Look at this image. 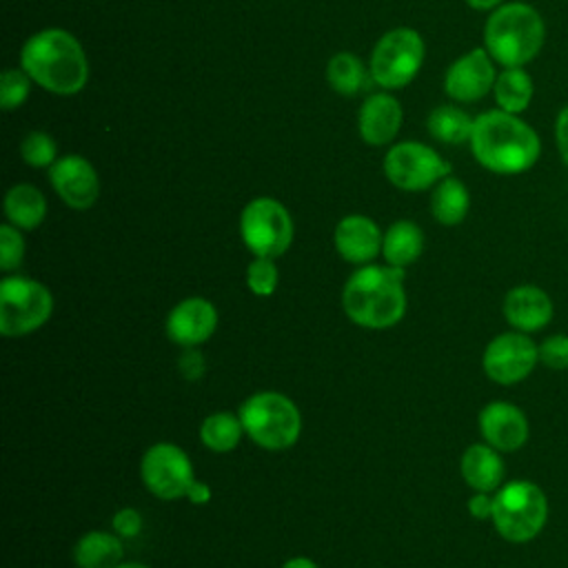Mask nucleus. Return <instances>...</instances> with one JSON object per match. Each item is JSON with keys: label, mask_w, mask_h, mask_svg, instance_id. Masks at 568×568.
I'll return each mask as SVG.
<instances>
[{"label": "nucleus", "mask_w": 568, "mask_h": 568, "mask_svg": "<svg viewBox=\"0 0 568 568\" xmlns=\"http://www.w3.org/2000/svg\"><path fill=\"white\" fill-rule=\"evenodd\" d=\"M244 433L266 450L291 448L302 435L300 408L282 393L262 390L240 406Z\"/></svg>", "instance_id": "nucleus-6"}, {"label": "nucleus", "mask_w": 568, "mask_h": 568, "mask_svg": "<svg viewBox=\"0 0 568 568\" xmlns=\"http://www.w3.org/2000/svg\"><path fill=\"white\" fill-rule=\"evenodd\" d=\"M326 80L335 93L342 95H357L368 87L371 71L364 69L362 60L348 51L335 53L326 64Z\"/></svg>", "instance_id": "nucleus-27"}, {"label": "nucleus", "mask_w": 568, "mask_h": 568, "mask_svg": "<svg viewBox=\"0 0 568 568\" xmlns=\"http://www.w3.org/2000/svg\"><path fill=\"white\" fill-rule=\"evenodd\" d=\"M342 306L351 322L364 328H390L406 311L404 268L364 264L344 284Z\"/></svg>", "instance_id": "nucleus-3"}, {"label": "nucleus", "mask_w": 568, "mask_h": 568, "mask_svg": "<svg viewBox=\"0 0 568 568\" xmlns=\"http://www.w3.org/2000/svg\"><path fill=\"white\" fill-rule=\"evenodd\" d=\"M31 78L24 69H4L0 75V106L4 111L18 109L29 95Z\"/></svg>", "instance_id": "nucleus-31"}, {"label": "nucleus", "mask_w": 568, "mask_h": 568, "mask_svg": "<svg viewBox=\"0 0 568 568\" xmlns=\"http://www.w3.org/2000/svg\"><path fill=\"white\" fill-rule=\"evenodd\" d=\"M468 144L473 158L497 175L526 173L541 158L539 133L521 115L501 109L475 118Z\"/></svg>", "instance_id": "nucleus-1"}, {"label": "nucleus", "mask_w": 568, "mask_h": 568, "mask_svg": "<svg viewBox=\"0 0 568 568\" xmlns=\"http://www.w3.org/2000/svg\"><path fill=\"white\" fill-rule=\"evenodd\" d=\"M282 568H320V566L308 557H291L288 561H284Z\"/></svg>", "instance_id": "nucleus-40"}, {"label": "nucleus", "mask_w": 568, "mask_h": 568, "mask_svg": "<svg viewBox=\"0 0 568 568\" xmlns=\"http://www.w3.org/2000/svg\"><path fill=\"white\" fill-rule=\"evenodd\" d=\"M111 524H113V530H115V535H120V537H135L140 530H142V515L135 510V508H120L115 515H113V519H111Z\"/></svg>", "instance_id": "nucleus-34"}, {"label": "nucleus", "mask_w": 568, "mask_h": 568, "mask_svg": "<svg viewBox=\"0 0 568 568\" xmlns=\"http://www.w3.org/2000/svg\"><path fill=\"white\" fill-rule=\"evenodd\" d=\"M424 55L426 47L415 29H390L377 40L371 53V78L382 89H402L417 75Z\"/></svg>", "instance_id": "nucleus-8"}, {"label": "nucleus", "mask_w": 568, "mask_h": 568, "mask_svg": "<svg viewBox=\"0 0 568 568\" xmlns=\"http://www.w3.org/2000/svg\"><path fill=\"white\" fill-rule=\"evenodd\" d=\"M178 368H180V373H182L189 382L200 379V377L204 375V357H202V353H200L195 346L184 348L182 355H180V359H178Z\"/></svg>", "instance_id": "nucleus-35"}, {"label": "nucleus", "mask_w": 568, "mask_h": 568, "mask_svg": "<svg viewBox=\"0 0 568 568\" xmlns=\"http://www.w3.org/2000/svg\"><path fill=\"white\" fill-rule=\"evenodd\" d=\"M402 118V104L390 93H373L364 100L357 115L359 135L371 146H384L397 135Z\"/></svg>", "instance_id": "nucleus-19"}, {"label": "nucleus", "mask_w": 568, "mask_h": 568, "mask_svg": "<svg viewBox=\"0 0 568 568\" xmlns=\"http://www.w3.org/2000/svg\"><path fill=\"white\" fill-rule=\"evenodd\" d=\"M24 257V240L20 235V229L13 224L0 226V268L13 271L22 264Z\"/></svg>", "instance_id": "nucleus-32"}, {"label": "nucleus", "mask_w": 568, "mask_h": 568, "mask_svg": "<svg viewBox=\"0 0 568 568\" xmlns=\"http://www.w3.org/2000/svg\"><path fill=\"white\" fill-rule=\"evenodd\" d=\"M58 149L55 142L49 133L44 131H31L24 135V140L20 142V155L22 160L33 166V169H44L51 166L58 158H55Z\"/></svg>", "instance_id": "nucleus-29"}, {"label": "nucleus", "mask_w": 568, "mask_h": 568, "mask_svg": "<svg viewBox=\"0 0 568 568\" xmlns=\"http://www.w3.org/2000/svg\"><path fill=\"white\" fill-rule=\"evenodd\" d=\"M240 235L253 255L275 260L293 242V220L282 202L255 197L242 209Z\"/></svg>", "instance_id": "nucleus-9"}, {"label": "nucleus", "mask_w": 568, "mask_h": 568, "mask_svg": "<svg viewBox=\"0 0 568 568\" xmlns=\"http://www.w3.org/2000/svg\"><path fill=\"white\" fill-rule=\"evenodd\" d=\"M475 118L455 104H439L428 115V131L435 140L444 144H462L470 140Z\"/></svg>", "instance_id": "nucleus-26"}, {"label": "nucleus", "mask_w": 568, "mask_h": 568, "mask_svg": "<svg viewBox=\"0 0 568 568\" xmlns=\"http://www.w3.org/2000/svg\"><path fill=\"white\" fill-rule=\"evenodd\" d=\"M539 364L550 371H568V335L552 333L539 344Z\"/></svg>", "instance_id": "nucleus-33"}, {"label": "nucleus", "mask_w": 568, "mask_h": 568, "mask_svg": "<svg viewBox=\"0 0 568 568\" xmlns=\"http://www.w3.org/2000/svg\"><path fill=\"white\" fill-rule=\"evenodd\" d=\"M382 231L366 215H346L337 222L333 242L337 253L351 264H371L373 257L382 251Z\"/></svg>", "instance_id": "nucleus-18"}, {"label": "nucleus", "mask_w": 568, "mask_h": 568, "mask_svg": "<svg viewBox=\"0 0 568 568\" xmlns=\"http://www.w3.org/2000/svg\"><path fill=\"white\" fill-rule=\"evenodd\" d=\"M217 328V311L204 297H186L178 302L166 317V335L182 348L204 344Z\"/></svg>", "instance_id": "nucleus-16"}, {"label": "nucleus", "mask_w": 568, "mask_h": 568, "mask_svg": "<svg viewBox=\"0 0 568 568\" xmlns=\"http://www.w3.org/2000/svg\"><path fill=\"white\" fill-rule=\"evenodd\" d=\"M4 215L20 231H33L47 215V200L31 184H16L4 195Z\"/></svg>", "instance_id": "nucleus-24"}, {"label": "nucleus", "mask_w": 568, "mask_h": 568, "mask_svg": "<svg viewBox=\"0 0 568 568\" xmlns=\"http://www.w3.org/2000/svg\"><path fill=\"white\" fill-rule=\"evenodd\" d=\"M495 60L484 47L459 55L444 75V89L455 102H477L495 87Z\"/></svg>", "instance_id": "nucleus-13"}, {"label": "nucleus", "mask_w": 568, "mask_h": 568, "mask_svg": "<svg viewBox=\"0 0 568 568\" xmlns=\"http://www.w3.org/2000/svg\"><path fill=\"white\" fill-rule=\"evenodd\" d=\"M122 537L106 530H89L73 546L78 568H115L122 564Z\"/></svg>", "instance_id": "nucleus-21"}, {"label": "nucleus", "mask_w": 568, "mask_h": 568, "mask_svg": "<svg viewBox=\"0 0 568 568\" xmlns=\"http://www.w3.org/2000/svg\"><path fill=\"white\" fill-rule=\"evenodd\" d=\"M468 513L475 519H490L493 517V495L475 490L473 497L468 499Z\"/></svg>", "instance_id": "nucleus-37"}, {"label": "nucleus", "mask_w": 568, "mask_h": 568, "mask_svg": "<svg viewBox=\"0 0 568 568\" xmlns=\"http://www.w3.org/2000/svg\"><path fill=\"white\" fill-rule=\"evenodd\" d=\"M140 477L151 495L166 501L186 497V490L195 479L189 455L169 442L146 448L140 462Z\"/></svg>", "instance_id": "nucleus-12"}, {"label": "nucleus", "mask_w": 568, "mask_h": 568, "mask_svg": "<svg viewBox=\"0 0 568 568\" xmlns=\"http://www.w3.org/2000/svg\"><path fill=\"white\" fill-rule=\"evenodd\" d=\"M53 313L51 291L36 280L11 275L0 282V333L22 337L38 331Z\"/></svg>", "instance_id": "nucleus-7"}, {"label": "nucleus", "mask_w": 568, "mask_h": 568, "mask_svg": "<svg viewBox=\"0 0 568 568\" xmlns=\"http://www.w3.org/2000/svg\"><path fill=\"white\" fill-rule=\"evenodd\" d=\"M422 251H424V233L415 222L397 220L386 229L382 240V253L386 264L406 268L413 262H417Z\"/></svg>", "instance_id": "nucleus-23"}, {"label": "nucleus", "mask_w": 568, "mask_h": 568, "mask_svg": "<svg viewBox=\"0 0 568 568\" xmlns=\"http://www.w3.org/2000/svg\"><path fill=\"white\" fill-rule=\"evenodd\" d=\"M479 433L488 446L499 453L519 450L530 437L526 413L510 402H488L477 417Z\"/></svg>", "instance_id": "nucleus-15"}, {"label": "nucleus", "mask_w": 568, "mask_h": 568, "mask_svg": "<svg viewBox=\"0 0 568 568\" xmlns=\"http://www.w3.org/2000/svg\"><path fill=\"white\" fill-rule=\"evenodd\" d=\"M211 488H209V484H204V481H200V479H193V484L189 486V490H186V499L191 501V504H195V506H202V504H209L211 501Z\"/></svg>", "instance_id": "nucleus-38"}, {"label": "nucleus", "mask_w": 568, "mask_h": 568, "mask_svg": "<svg viewBox=\"0 0 568 568\" xmlns=\"http://www.w3.org/2000/svg\"><path fill=\"white\" fill-rule=\"evenodd\" d=\"M384 175L402 191H426L450 175V164L422 142H399L384 158Z\"/></svg>", "instance_id": "nucleus-10"}, {"label": "nucleus", "mask_w": 568, "mask_h": 568, "mask_svg": "<svg viewBox=\"0 0 568 568\" xmlns=\"http://www.w3.org/2000/svg\"><path fill=\"white\" fill-rule=\"evenodd\" d=\"M27 75L44 91L75 95L89 80V62L82 44L64 29H42L33 33L20 53Z\"/></svg>", "instance_id": "nucleus-2"}, {"label": "nucleus", "mask_w": 568, "mask_h": 568, "mask_svg": "<svg viewBox=\"0 0 568 568\" xmlns=\"http://www.w3.org/2000/svg\"><path fill=\"white\" fill-rule=\"evenodd\" d=\"M49 182L60 195V200L75 211L93 206L100 195L98 173L93 164L82 155L58 158L49 166Z\"/></svg>", "instance_id": "nucleus-14"}, {"label": "nucleus", "mask_w": 568, "mask_h": 568, "mask_svg": "<svg viewBox=\"0 0 568 568\" xmlns=\"http://www.w3.org/2000/svg\"><path fill=\"white\" fill-rule=\"evenodd\" d=\"M493 98L497 102V109L521 115L535 98V82L526 67H504L497 73Z\"/></svg>", "instance_id": "nucleus-22"}, {"label": "nucleus", "mask_w": 568, "mask_h": 568, "mask_svg": "<svg viewBox=\"0 0 568 568\" xmlns=\"http://www.w3.org/2000/svg\"><path fill=\"white\" fill-rule=\"evenodd\" d=\"M539 364V344L528 333L506 331L493 337L481 355V368L488 379L501 386L524 382Z\"/></svg>", "instance_id": "nucleus-11"}, {"label": "nucleus", "mask_w": 568, "mask_h": 568, "mask_svg": "<svg viewBox=\"0 0 568 568\" xmlns=\"http://www.w3.org/2000/svg\"><path fill=\"white\" fill-rule=\"evenodd\" d=\"M115 568H149V566H144V564H135V561H122L120 566H115Z\"/></svg>", "instance_id": "nucleus-41"}, {"label": "nucleus", "mask_w": 568, "mask_h": 568, "mask_svg": "<svg viewBox=\"0 0 568 568\" xmlns=\"http://www.w3.org/2000/svg\"><path fill=\"white\" fill-rule=\"evenodd\" d=\"M546 42L541 13L526 2H504L484 24V49L501 67H526Z\"/></svg>", "instance_id": "nucleus-4"}, {"label": "nucleus", "mask_w": 568, "mask_h": 568, "mask_svg": "<svg viewBox=\"0 0 568 568\" xmlns=\"http://www.w3.org/2000/svg\"><path fill=\"white\" fill-rule=\"evenodd\" d=\"M280 282L277 266L273 257H257L246 266V286L251 288L253 295L257 297H268L275 293Z\"/></svg>", "instance_id": "nucleus-30"}, {"label": "nucleus", "mask_w": 568, "mask_h": 568, "mask_svg": "<svg viewBox=\"0 0 568 568\" xmlns=\"http://www.w3.org/2000/svg\"><path fill=\"white\" fill-rule=\"evenodd\" d=\"M470 209V193L466 184L453 175H446L435 184L430 195V211L433 217L444 226H455L464 222Z\"/></svg>", "instance_id": "nucleus-25"}, {"label": "nucleus", "mask_w": 568, "mask_h": 568, "mask_svg": "<svg viewBox=\"0 0 568 568\" xmlns=\"http://www.w3.org/2000/svg\"><path fill=\"white\" fill-rule=\"evenodd\" d=\"M242 435L246 433L240 415H233L229 410L206 415L200 426V439L213 453H231L240 444Z\"/></svg>", "instance_id": "nucleus-28"}, {"label": "nucleus", "mask_w": 568, "mask_h": 568, "mask_svg": "<svg viewBox=\"0 0 568 568\" xmlns=\"http://www.w3.org/2000/svg\"><path fill=\"white\" fill-rule=\"evenodd\" d=\"M552 135H555V146L559 151V158L568 166V104L557 113L552 124Z\"/></svg>", "instance_id": "nucleus-36"}, {"label": "nucleus", "mask_w": 568, "mask_h": 568, "mask_svg": "<svg viewBox=\"0 0 568 568\" xmlns=\"http://www.w3.org/2000/svg\"><path fill=\"white\" fill-rule=\"evenodd\" d=\"M555 306L550 295L535 284L513 286L504 297L506 322L521 333H537L550 324Z\"/></svg>", "instance_id": "nucleus-17"}, {"label": "nucleus", "mask_w": 568, "mask_h": 568, "mask_svg": "<svg viewBox=\"0 0 568 568\" xmlns=\"http://www.w3.org/2000/svg\"><path fill=\"white\" fill-rule=\"evenodd\" d=\"M499 537L510 544L532 541L548 521L546 493L528 479L501 484L493 495V517Z\"/></svg>", "instance_id": "nucleus-5"}, {"label": "nucleus", "mask_w": 568, "mask_h": 568, "mask_svg": "<svg viewBox=\"0 0 568 568\" xmlns=\"http://www.w3.org/2000/svg\"><path fill=\"white\" fill-rule=\"evenodd\" d=\"M459 470L464 481L473 490L495 493L504 484V459L499 450L484 444H470L459 462Z\"/></svg>", "instance_id": "nucleus-20"}, {"label": "nucleus", "mask_w": 568, "mask_h": 568, "mask_svg": "<svg viewBox=\"0 0 568 568\" xmlns=\"http://www.w3.org/2000/svg\"><path fill=\"white\" fill-rule=\"evenodd\" d=\"M506 0H466V4L475 11H495L497 7H501Z\"/></svg>", "instance_id": "nucleus-39"}]
</instances>
